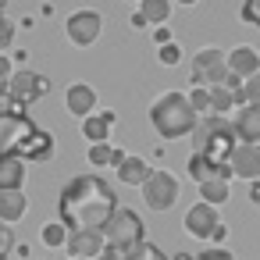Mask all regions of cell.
<instances>
[{
    "label": "cell",
    "mask_w": 260,
    "mask_h": 260,
    "mask_svg": "<svg viewBox=\"0 0 260 260\" xmlns=\"http://www.w3.org/2000/svg\"><path fill=\"white\" fill-rule=\"evenodd\" d=\"M114 160V146L111 143H89V164L93 168H104Z\"/></svg>",
    "instance_id": "4316f807"
},
{
    "label": "cell",
    "mask_w": 260,
    "mask_h": 260,
    "mask_svg": "<svg viewBox=\"0 0 260 260\" xmlns=\"http://www.w3.org/2000/svg\"><path fill=\"white\" fill-rule=\"evenodd\" d=\"M196 260H235L228 249H221V246H214V249H207V253H200Z\"/></svg>",
    "instance_id": "836d02e7"
},
{
    "label": "cell",
    "mask_w": 260,
    "mask_h": 260,
    "mask_svg": "<svg viewBox=\"0 0 260 260\" xmlns=\"http://www.w3.org/2000/svg\"><path fill=\"white\" fill-rule=\"evenodd\" d=\"M132 29H150V22H146L139 11H132Z\"/></svg>",
    "instance_id": "f35d334b"
},
{
    "label": "cell",
    "mask_w": 260,
    "mask_h": 260,
    "mask_svg": "<svg viewBox=\"0 0 260 260\" xmlns=\"http://www.w3.org/2000/svg\"><path fill=\"white\" fill-rule=\"evenodd\" d=\"M171 4H175V0H139V15L157 29V25H168L171 22Z\"/></svg>",
    "instance_id": "7402d4cb"
},
{
    "label": "cell",
    "mask_w": 260,
    "mask_h": 260,
    "mask_svg": "<svg viewBox=\"0 0 260 260\" xmlns=\"http://www.w3.org/2000/svg\"><path fill=\"white\" fill-rule=\"evenodd\" d=\"M64 104H68V111L82 121V118L96 114V89H93L89 82H72L68 93H64Z\"/></svg>",
    "instance_id": "7c38bea8"
},
{
    "label": "cell",
    "mask_w": 260,
    "mask_h": 260,
    "mask_svg": "<svg viewBox=\"0 0 260 260\" xmlns=\"http://www.w3.org/2000/svg\"><path fill=\"white\" fill-rule=\"evenodd\" d=\"M224 235H228V224L221 221V224H217V228L210 232V239H214V242H224Z\"/></svg>",
    "instance_id": "d590c367"
},
{
    "label": "cell",
    "mask_w": 260,
    "mask_h": 260,
    "mask_svg": "<svg viewBox=\"0 0 260 260\" xmlns=\"http://www.w3.org/2000/svg\"><path fill=\"white\" fill-rule=\"evenodd\" d=\"M221 224V217H217V207L214 203H192L189 210H185V232L192 235V239H210V232Z\"/></svg>",
    "instance_id": "9c48e42d"
},
{
    "label": "cell",
    "mask_w": 260,
    "mask_h": 260,
    "mask_svg": "<svg viewBox=\"0 0 260 260\" xmlns=\"http://www.w3.org/2000/svg\"><path fill=\"white\" fill-rule=\"evenodd\" d=\"M11 43H15V22L0 15V54H8Z\"/></svg>",
    "instance_id": "f546056e"
},
{
    "label": "cell",
    "mask_w": 260,
    "mask_h": 260,
    "mask_svg": "<svg viewBox=\"0 0 260 260\" xmlns=\"http://www.w3.org/2000/svg\"><path fill=\"white\" fill-rule=\"evenodd\" d=\"M228 79V54L217 47H203L192 57V86H224Z\"/></svg>",
    "instance_id": "5b68a950"
},
{
    "label": "cell",
    "mask_w": 260,
    "mask_h": 260,
    "mask_svg": "<svg viewBox=\"0 0 260 260\" xmlns=\"http://www.w3.org/2000/svg\"><path fill=\"white\" fill-rule=\"evenodd\" d=\"M114 111H100V114H89V118H82V136H86V143H107V136H111V128H114Z\"/></svg>",
    "instance_id": "e0dca14e"
},
{
    "label": "cell",
    "mask_w": 260,
    "mask_h": 260,
    "mask_svg": "<svg viewBox=\"0 0 260 260\" xmlns=\"http://www.w3.org/2000/svg\"><path fill=\"white\" fill-rule=\"evenodd\" d=\"M175 4H182V8H192V4H200V0H175Z\"/></svg>",
    "instance_id": "60d3db41"
},
{
    "label": "cell",
    "mask_w": 260,
    "mask_h": 260,
    "mask_svg": "<svg viewBox=\"0 0 260 260\" xmlns=\"http://www.w3.org/2000/svg\"><path fill=\"white\" fill-rule=\"evenodd\" d=\"M157 61L168 64V68H175V64L182 61V47H178V43H164V47H157Z\"/></svg>",
    "instance_id": "f1b7e54d"
},
{
    "label": "cell",
    "mask_w": 260,
    "mask_h": 260,
    "mask_svg": "<svg viewBox=\"0 0 260 260\" xmlns=\"http://www.w3.org/2000/svg\"><path fill=\"white\" fill-rule=\"evenodd\" d=\"M25 160L22 157H0V192L8 189H22L25 185Z\"/></svg>",
    "instance_id": "d6986e66"
},
{
    "label": "cell",
    "mask_w": 260,
    "mask_h": 260,
    "mask_svg": "<svg viewBox=\"0 0 260 260\" xmlns=\"http://www.w3.org/2000/svg\"><path fill=\"white\" fill-rule=\"evenodd\" d=\"M228 72L232 75H239L242 82L249 79V75H256L260 72V54L253 50V47H235V50H228Z\"/></svg>",
    "instance_id": "9a60e30c"
},
{
    "label": "cell",
    "mask_w": 260,
    "mask_h": 260,
    "mask_svg": "<svg viewBox=\"0 0 260 260\" xmlns=\"http://www.w3.org/2000/svg\"><path fill=\"white\" fill-rule=\"evenodd\" d=\"M125 260H171V256H164V249H157L153 242H139L125 253Z\"/></svg>",
    "instance_id": "d4e9b609"
},
{
    "label": "cell",
    "mask_w": 260,
    "mask_h": 260,
    "mask_svg": "<svg viewBox=\"0 0 260 260\" xmlns=\"http://www.w3.org/2000/svg\"><path fill=\"white\" fill-rule=\"evenodd\" d=\"M4 4H8V0H0V11H4Z\"/></svg>",
    "instance_id": "b9f144b4"
},
{
    "label": "cell",
    "mask_w": 260,
    "mask_h": 260,
    "mask_svg": "<svg viewBox=\"0 0 260 260\" xmlns=\"http://www.w3.org/2000/svg\"><path fill=\"white\" fill-rule=\"evenodd\" d=\"M104 239H107V246H111V249L128 253L132 246L146 242V224L139 221V214H136V210L118 207V210H114V217H111V221H107V228H104Z\"/></svg>",
    "instance_id": "277c9868"
},
{
    "label": "cell",
    "mask_w": 260,
    "mask_h": 260,
    "mask_svg": "<svg viewBox=\"0 0 260 260\" xmlns=\"http://www.w3.org/2000/svg\"><path fill=\"white\" fill-rule=\"evenodd\" d=\"M189 178L196 185H203L210 178H232V164H214L207 153H192L189 157Z\"/></svg>",
    "instance_id": "5bb4252c"
},
{
    "label": "cell",
    "mask_w": 260,
    "mask_h": 260,
    "mask_svg": "<svg viewBox=\"0 0 260 260\" xmlns=\"http://www.w3.org/2000/svg\"><path fill=\"white\" fill-rule=\"evenodd\" d=\"M132 4H139V0H132Z\"/></svg>",
    "instance_id": "ee69618b"
},
{
    "label": "cell",
    "mask_w": 260,
    "mask_h": 260,
    "mask_svg": "<svg viewBox=\"0 0 260 260\" xmlns=\"http://www.w3.org/2000/svg\"><path fill=\"white\" fill-rule=\"evenodd\" d=\"M171 260H196V256H192V253H175Z\"/></svg>",
    "instance_id": "ab89813d"
},
{
    "label": "cell",
    "mask_w": 260,
    "mask_h": 260,
    "mask_svg": "<svg viewBox=\"0 0 260 260\" xmlns=\"http://www.w3.org/2000/svg\"><path fill=\"white\" fill-rule=\"evenodd\" d=\"M22 111L29 107V104H36L40 96H47L50 93V79L47 75H40V72H29V68H18L15 75H11V82H8V89H4Z\"/></svg>",
    "instance_id": "8992f818"
},
{
    "label": "cell",
    "mask_w": 260,
    "mask_h": 260,
    "mask_svg": "<svg viewBox=\"0 0 260 260\" xmlns=\"http://www.w3.org/2000/svg\"><path fill=\"white\" fill-rule=\"evenodd\" d=\"M68 235H72V228L57 217V221H47L43 228H40V239H43V246H50V249H57V246H68Z\"/></svg>",
    "instance_id": "603a6c76"
},
{
    "label": "cell",
    "mask_w": 260,
    "mask_h": 260,
    "mask_svg": "<svg viewBox=\"0 0 260 260\" xmlns=\"http://www.w3.org/2000/svg\"><path fill=\"white\" fill-rule=\"evenodd\" d=\"M239 15H242L246 25H256L260 29V0H242V11Z\"/></svg>",
    "instance_id": "4dcf8cb0"
},
{
    "label": "cell",
    "mask_w": 260,
    "mask_h": 260,
    "mask_svg": "<svg viewBox=\"0 0 260 260\" xmlns=\"http://www.w3.org/2000/svg\"><path fill=\"white\" fill-rule=\"evenodd\" d=\"M96 260H125V253H118V249H111V246H107V249H104Z\"/></svg>",
    "instance_id": "8d00e7d4"
},
{
    "label": "cell",
    "mask_w": 260,
    "mask_h": 260,
    "mask_svg": "<svg viewBox=\"0 0 260 260\" xmlns=\"http://www.w3.org/2000/svg\"><path fill=\"white\" fill-rule=\"evenodd\" d=\"M178 192H182V185H178V178L171 171H153L143 182V203L150 210H171L175 200H178Z\"/></svg>",
    "instance_id": "52a82bcc"
},
{
    "label": "cell",
    "mask_w": 260,
    "mask_h": 260,
    "mask_svg": "<svg viewBox=\"0 0 260 260\" xmlns=\"http://www.w3.org/2000/svg\"><path fill=\"white\" fill-rule=\"evenodd\" d=\"M200 200L203 203H224L228 200V178H210V182H203L200 185Z\"/></svg>",
    "instance_id": "cb8c5ba5"
},
{
    "label": "cell",
    "mask_w": 260,
    "mask_h": 260,
    "mask_svg": "<svg viewBox=\"0 0 260 260\" xmlns=\"http://www.w3.org/2000/svg\"><path fill=\"white\" fill-rule=\"evenodd\" d=\"M11 246H15V235H11V228H8L4 221H0V256H8Z\"/></svg>",
    "instance_id": "d6a6232c"
},
{
    "label": "cell",
    "mask_w": 260,
    "mask_h": 260,
    "mask_svg": "<svg viewBox=\"0 0 260 260\" xmlns=\"http://www.w3.org/2000/svg\"><path fill=\"white\" fill-rule=\"evenodd\" d=\"M249 200H253V207H260V178L249 182Z\"/></svg>",
    "instance_id": "74e56055"
},
{
    "label": "cell",
    "mask_w": 260,
    "mask_h": 260,
    "mask_svg": "<svg viewBox=\"0 0 260 260\" xmlns=\"http://www.w3.org/2000/svg\"><path fill=\"white\" fill-rule=\"evenodd\" d=\"M68 260H79V256H68Z\"/></svg>",
    "instance_id": "7bdbcfd3"
},
{
    "label": "cell",
    "mask_w": 260,
    "mask_h": 260,
    "mask_svg": "<svg viewBox=\"0 0 260 260\" xmlns=\"http://www.w3.org/2000/svg\"><path fill=\"white\" fill-rule=\"evenodd\" d=\"M114 171H118V182H125V185H139V189H143V182L153 175V168H150L143 157H125L121 168H114Z\"/></svg>",
    "instance_id": "ffe728a7"
},
{
    "label": "cell",
    "mask_w": 260,
    "mask_h": 260,
    "mask_svg": "<svg viewBox=\"0 0 260 260\" xmlns=\"http://www.w3.org/2000/svg\"><path fill=\"white\" fill-rule=\"evenodd\" d=\"M150 121L157 128L160 139H182V136H192L200 114L192 111L189 104V93H160L153 104H150Z\"/></svg>",
    "instance_id": "7a4b0ae2"
},
{
    "label": "cell",
    "mask_w": 260,
    "mask_h": 260,
    "mask_svg": "<svg viewBox=\"0 0 260 260\" xmlns=\"http://www.w3.org/2000/svg\"><path fill=\"white\" fill-rule=\"evenodd\" d=\"M232 175L235 178H246V182H256L260 178V143H239L232 150Z\"/></svg>",
    "instance_id": "30bf717a"
},
{
    "label": "cell",
    "mask_w": 260,
    "mask_h": 260,
    "mask_svg": "<svg viewBox=\"0 0 260 260\" xmlns=\"http://www.w3.org/2000/svg\"><path fill=\"white\" fill-rule=\"evenodd\" d=\"M153 40H157V47H164V43H175V40H171V29H168V25H157V29H153Z\"/></svg>",
    "instance_id": "e575fe53"
},
{
    "label": "cell",
    "mask_w": 260,
    "mask_h": 260,
    "mask_svg": "<svg viewBox=\"0 0 260 260\" xmlns=\"http://www.w3.org/2000/svg\"><path fill=\"white\" fill-rule=\"evenodd\" d=\"M25 210H29V196H25L22 189H8V192H0V221H4V224L22 221V217H25Z\"/></svg>",
    "instance_id": "2e32d148"
},
{
    "label": "cell",
    "mask_w": 260,
    "mask_h": 260,
    "mask_svg": "<svg viewBox=\"0 0 260 260\" xmlns=\"http://www.w3.org/2000/svg\"><path fill=\"white\" fill-rule=\"evenodd\" d=\"M224 125H228V118H221V114H203V118L196 121V128H192V153H203L207 143H210Z\"/></svg>",
    "instance_id": "ac0fdd59"
},
{
    "label": "cell",
    "mask_w": 260,
    "mask_h": 260,
    "mask_svg": "<svg viewBox=\"0 0 260 260\" xmlns=\"http://www.w3.org/2000/svg\"><path fill=\"white\" fill-rule=\"evenodd\" d=\"M18 68H15V57H8V54H0V93L8 89V82H11V75H15Z\"/></svg>",
    "instance_id": "1f68e13d"
},
{
    "label": "cell",
    "mask_w": 260,
    "mask_h": 260,
    "mask_svg": "<svg viewBox=\"0 0 260 260\" xmlns=\"http://www.w3.org/2000/svg\"><path fill=\"white\" fill-rule=\"evenodd\" d=\"M232 128L239 136V143H260V107H235V118H232Z\"/></svg>",
    "instance_id": "4fadbf2b"
},
{
    "label": "cell",
    "mask_w": 260,
    "mask_h": 260,
    "mask_svg": "<svg viewBox=\"0 0 260 260\" xmlns=\"http://www.w3.org/2000/svg\"><path fill=\"white\" fill-rule=\"evenodd\" d=\"M40 128L32 125V118L15 107V111H0V157H22L25 160V150L32 143Z\"/></svg>",
    "instance_id": "3957f363"
},
{
    "label": "cell",
    "mask_w": 260,
    "mask_h": 260,
    "mask_svg": "<svg viewBox=\"0 0 260 260\" xmlns=\"http://www.w3.org/2000/svg\"><path fill=\"white\" fill-rule=\"evenodd\" d=\"M235 107H242L239 93H232L228 86H210V114L228 118V114H235Z\"/></svg>",
    "instance_id": "44dd1931"
},
{
    "label": "cell",
    "mask_w": 260,
    "mask_h": 260,
    "mask_svg": "<svg viewBox=\"0 0 260 260\" xmlns=\"http://www.w3.org/2000/svg\"><path fill=\"white\" fill-rule=\"evenodd\" d=\"M114 210H118V196L100 175L72 178L57 200V214L72 232H104Z\"/></svg>",
    "instance_id": "6da1fadb"
},
{
    "label": "cell",
    "mask_w": 260,
    "mask_h": 260,
    "mask_svg": "<svg viewBox=\"0 0 260 260\" xmlns=\"http://www.w3.org/2000/svg\"><path fill=\"white\" fill-rule=\"evenodd\" d=\"M242 104L260 107V72H256V75H249V79L242 82Z\"/></svg>",
    "instance_id": "83f0119b"
},
{
    "label": "cell",
    "mask_w": 260,
    "mask_h": 260,
    "mask_svg": "<svg viewBox=\"0 0 260 260\" xmlns=\"http://www.w3.org/2000/svg\"><path fill=\"white\" fill-rule=\"evenodd\" d=\"M100 29H104V18L93 8H82V11L68 15V22H64V32L75 47H93L100 40Z\"/></svg>",
    "instance_id": "ba28073f"
},
{
    "label": "cell",
    "mask_w": 260,
    "mask_h": 260,
    "mask_svg": "<svg viewBox=\"0 0 260 260\" xmlns=\"http://www.w3.org/2000/svg\"><path fill=\"white\" fill-rule=\"evenodd\" d=\"M189 104H192V111L203 118V114H210V86H192L189 89Z\"/></svg>",
    "instance_id": "484cf974"
},
{
    "label": "cell",
    "mask_w": 260,
    "mask_h": 260,
    "mask_svg": "<svg viewBox=\"0 0 260 260\" xmlns=\"http://www.w3.org/2000/svg\"><path fill=\"white\" fill-rule=\"evenodd\" d=\"M104 249H107L104 232H72V235H68V256H79V260H96Z\"/></svg>",
    "instance_id": "8fae6325"
}]
</instances>
